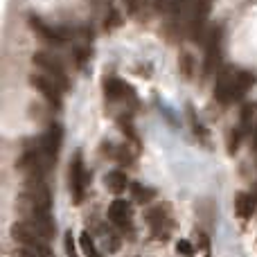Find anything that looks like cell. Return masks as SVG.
<instances>
[{"label": "cell", "mask_w": 257, "mask_h": 257, "mask_svg": "<svg viewBox=\"0 0 257 257\" xmlns=\"http://www.w3.org/2000/svg\"><path fill=\"white\" fill-rule=\"evenodd\" d=\"M27 27H30V32L36 39L52 45V48H63V45H68L72 39L79 36L77 30L66 27V25H57V23H50V21H45L43 16H39V14H30V16H27Z\"/></svg>", "instance_id": "1"}, {"label": "cell", "mask_w": 257, "mask_h": 257, "mask_svg": "<svg viewBox=\"0 0 257 257\" xmlns=\"http://www.w3.org/2000/svg\"><path fill=\"white\" fill-rule=\"evenodd\" d=\"M221 45H223V25L217 23L214 27L208 30L203 41V66H201V77L203 79H210L219 70V66H221V59H223Z\"/></svg>", "instance_id": "2"}, {"label": "cell", "mask_w": 257, "mask_h": 257, "mask_svg": "<svg viewBox=\"0 0 257 257\" xmlns=\"http://www.w3.org/2000/svg\"><path fill=\"white\" fill-rule=\"evenodd\" d=\"M32 63H34V68H39V72L52 77L63 90L70 88V77H68L66 63L61 61V57H57V54L50 52V50H36V52L32 54Z\"/></svg>", "instance_id": "3"}, {"label": "cell", "mask_w": 257, "mask_h": 257, "mask_svg": "<svg viewBox=\"0 0 257 257\" xmlns=\"http://www.w3.org/2000/svg\"><path fill=\"white\" fill-rule=\"evenodd\" d=\"M212 14V0H194L192 9L185 18V36L192 41H205L208 34V18Z\"/></svg>", "instance_id": "4"}, {"label": "cell", "mask_w": 257, "mask_h": 257, "mask_svg": "<svg viewBox=\"0 0 257 257\" xmlns=\"http://www.w3.org/2000/svg\"><path fill=\"white\" fill-rule=\"evenodd\" d=\"M23 210H41V212H50L52 210V192H50L45 181H27L25 190L21 196Z\"/></svg>", "instance_id": "5"}, {"label": "cell", "mask_w": 257, "mask_h": 257, "mask_svg": "<svg viewBox=\"0 0 257 257\" xmlns=\"http://www.w3.org/2000/svg\"><path fill=\"white\" fill-rule=\"evenodd\" d=\"M147 223H149L151 232L156 239H169L174 228V217H172V205L169 203H158L147 212Z\"/></svg>", "instance_id": "6"}, {"label": "cell", "mask_w": 257, "mask_h": 257, "mask_svg": "<svg viewBox=\"0 0 257 257\" xmlns=\"http://www.w3.org/2000/svg\"><path fill=\"white\" fill-rule=\"evenodd\" d=\"M90 176L86 172V165H84V156L81 151H77L70 160V169H68V185H70V194L75 203H81L86 194V185H88Z\"/></svg>", "instance_id": "7"}, {"label": "cell", "mask_w": 257, "mask_h": 257, "mask_svg": "<svg viewBox=\"0 0 257 257\" xmlns=\"http://www.w3.org/2000/svg\"><path fill=\"white\" fill-rule=\"evenodd\" d=\"M30 86L36 90V93L43 95V99L52 108H61L63 93H66V90H63L61 86L52 79V77L43 75V72H32V75H30Z\"/></svg>", "instance_id": "8"}, {"label": "cell", "mask_w": 257, "mask_h": 257, "mask_svg": "<svg viewBox=\"0 0 257 257\" xmlns=\"http://www.w3.org/2000/svg\"><path fill=\"white\" fill-rule=\"evenodd\" d=\"M102 90H104V97H106V102H120V99H124V102H126V99H131L133 106L138 104L136 90H133L128 84H124V81H122L120 77H115V75L104 77Z\"/></svg>", "instance_id": "9"}, {"label": "cell", "mask_w": 257, "mask_h": 257, "mask_svg": "<svg viewBox=\"0 0 257 257\" xmlns=\"http://www.w3.org/2000/svg\"><path fill=\"white\" fill-rule=\"evenodd\" d=\"M235 77H237L235 68H226V70H221L217 75V81H214V99L221 106H228V104L235 102Z\"/></svg>", "instance_id": "10"}, {"label": "cell", "mask_w": 257, "mask_h": 257, "mask_svg": "<svg viewBox=\"0 0 257 257\" xmlns=\"http://www.w3.org/2000/svg\"><path fill=\"white\" fill-rule=\"evenodd\" d=\"M39 140H41L43 151L54 160V163H57V156H59L61 145H63V128H61V124H59V122H52V124L45 128V133L39 138Z\"/></svg>", "instance_id": "11"}, {"label": "cell", "mask_w": 257, "mask_h": 257, "mask_svg": "<svg viewBox=\"0 0 257 257\" xmlns=\"http://www.w3.org/2000/svg\"><path fill=\"white\" fill-rule=\"evenodd\" d=\"M108 219H111L120 230H131V221H133L131 203L124 199H115L111 205H108Z\"/></svg>", "instance_id": "12"}, {"label": "cell", "mask_w": 257, "mask_h": 257, "mask_svg": "<svg viewBox=\"0 0 257 257\" xmlns=\"http://www.w3.org/2000/svg\"><path fill=\"white\" fill-rule=\"evenodd\" d=\"M257 84V75L253 70L246 68H237V77H235V102H239L246 93Z\"/></svg>", "instance_id": "13"}, {"label": "cell", "mask_w": 257, "mask_h": 257, "mask_svg": "<svg viewBox=\"0 0 257 257\" xmlns=\"http://www.w3.org/2000/svg\"><path fill=\"white\" fill-rule=\"evenodd\" d=\"M255 205H257V194L253 192H239V194L235 196V210L237 214H239L241 219H250L255 212Z\"/></svg>", "instance_id": "14"}, {"label": "cell", "mask_w": 257, "mask_h": 257, "mask_svg": "<svg viewBox=\"0 0 257 257\" xmlns=\"http://www.w3.org/2000/svg\"><path fill=\"white\" fill-rule=\"evenodd\" d=\"M128 185V178L122 169H115V172H108L106 174V187L113 192V194H122Z\"/></svg>", "instance_id": "15"}, {"label": "cell", "mask_w": 257, "mask_h": 257, "mask_svg": "<svg viewBox=\"0 0 257 257\" xmlns=\"http://www.w3.org/2000/svg\"><path fill=\"white\" fill-rule=\"evenodd\" d=\"M257 117V102H246L241 106V113H239V126L244 128L246 133L253 131V122Z\"/></svg>", "instance_id": "16"}, {"label": "cell", "mask_w": 257, "mask_h": 257, "mask_svg": "<svg viewBox=\"0 0 257 257\" xmlns=\"http://www.w3.org/2000/svg\"><path fill=\"white\" fill-rule=\"evenodd\" d=\"M190 9H192L190 0H169L167 5V14L172 16V21H178V23H181V18H187Z\"/></svg>", "instance_id": "17"}, {"label": "cell", "mask_w": 257, "mask_h": 257, "mask_svg": "<svg viewBox=\"0 0 257 257\" xmlns=\"http://www.w3.org/2000/svg\"><path fill=\"white\" fill-rule=\"evenodd\" d=\"M178 68H181V75L185 77V79H194V72H196V59H194V54L183 52L181 57H178Z\"/></svg>", "instance_id": "18"}, {"label": "cell", "mask_w": 257, "mask_h": 257, "mask_svg": "<svg viewBox=\"0 0 257 257\" xmlns=\"http://www.w3.org/2000/svg\"><path fill=\"white\" fill-rule=\"evenodd\" d=\"M131 192H133V199H136L138 203H149V201L156 196V190H154V187L142 185V183H133V185H131Z\"/></svg>", "instance_id": "19"}, {"label": "cell", "mask_w": 257, "mask_h": 257, "mask_svg": "<svg viewBox=\"0 0 257 257\" xmlns=\"http://www.w3.org/2000/svg\"><path fill=\"white\" fill-rule=\"evenodd\" d=\"M104 32H115V30H120L122 27V16H120V12H117L113 5H108V14L104 16Z\"/></svg>", "instance_id": "20"}, {"label": "cell", "mask_w": 257, "mask_h": 257, "mask_svg": "<svg viewBox=\"0 0 257 257\" xmlns=\"http://www.w3.org/2000/svg\"><path fill=\"white\" fill-rule=\"evenodd\" d=\"M244 136H246V131L241 126L230 128V131H228V154H237V149H239Z\"/></svg>", "instance_id": "21"}, {"label": "cell", "mask_w": 257, "mask_h": 257, "mask_svg": "<svg viewBox=\"0 0 257 257\" xmlns=\"http://www.w3.org/2000/svg\"><path fill=\"white\" fill-rule=\"evenodd\" d=\"M70 59H72V63H75L77 70H84L86 63H88V59H90V54H88V50L86 48H72L70 50Z\"/></svg>", "instance_id": "22"}, {"label": "cell", "mask_w": 257, "mask_h": 257, "mask_svg": "<svg viewBox=\"0 0 257 257\" xmlns=\"http://www.w3.org/2000/svg\"><path fill=\"white\" fill-rule=\"evenodd\" d=\"M79 241H81V248H84L86 257H102L99 250L95 248V241H93V237H90V232H84V235L79 237Z\"/></svg>", "instance_id": "23"}, {"label": "cell", "mask_w": 257, "mask_h": 257, "mask_svg": "<svg viewBox=\"0 0 257 257\" xmlns=\"http://www.w3.org/2000/svg\"><path fill=\"white\" fill-rule=\"evenodd\" d=\"M196 246L203 250V255H210V237L203 230H196Z\"/></svg>", "instance_id": "24"}, {"label": "cell", "mask_w": 257, "mask_h": 257, "mask_svg": "<svg viewBox=\"0 0 257 257\" xmlns=\"http://www.w3.org/2000/svg\"><path fill=\"white\" fill-rule=\"evenodd\" d=\"M63 241H66V255H68V257H77V248H75V239H72V232H68V235L63 237Z\"/></svg>", "instance_id": "25"}, {"label": "cell", "mask_w": 257, "mask_h": 257, "mask_svg": "<svg viewBox=\"0 0 257 257\" xmlns=\"http://www.w3.org/2000/svg\"><path fill=\"white\" fill-rule=\"evenodd\" d=\"M122 3H124L128 16H138V12H140V0H122Z\"/></svg>", "instance_id": "26"}, {"label": "cell", "mask_w": 257, "mask_h": 257, "mask_svg": "<svg viewBox=\"0 0 257 257\" xmlns=\"http://www.w3.org/2000/svg\"><path fill=\"white\" fill-rule=\"evenodd\" d=\"M176 250H178L181 255H187V257L194 255V248H192V244H190L187 239H181V241H178V244H176Z\"/></svg>", "instance_id": "27"}, {"label": "cell", "mask_w": 257, "mask_h": 257, "mask_svg": "<svg viewBox=\"0 0 257 257\" xmlns=\"http://www.w3.org/2000/svg\"><path fill=\"white\" fill-rule=\"evenodd\" d=\"M167 5H169V0H154V9H156L158 14L167 12Z\"/></svg>", "instance_id": "28"}]
</instances>
